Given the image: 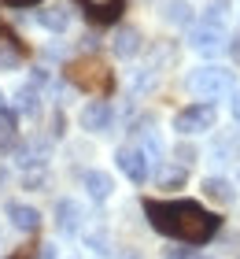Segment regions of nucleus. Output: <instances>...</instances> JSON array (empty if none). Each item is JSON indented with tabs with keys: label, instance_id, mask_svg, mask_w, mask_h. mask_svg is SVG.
Instances as JSON below:
<instances>
[{
	"label": "nucleus",
	"instance_id": "1",
	"mask_svg": "<svg viewBox=\"0 0 240 259\" xmlns=\"http://www.w3.org/2000/svg\"><path fill=\"white\" fill-rule=\"evenodd\" d=\"M144 215L155 233L181 244H207L222 230V219L196 200H144Z\"/></svg>",
	"mask_w": 240,
	"mask_h": 259
},
{
	"label": "nucleus",
	"instance_id": "2",
	"mask_svg": "<svg viewBox=\"0 0 240 259\" xmlns=\"http://www.w3.org/2000/svg\"><path fill=\"white\" fill-rule=\"evenodd\" d=\"M185 85H188V93L196 100H218V97H229L233 93V70H225V67H214V63H207V67H196L192 74L185 78Z\"/></svg>",
	"mask_w": 240,
	"mask_h": 259
},
{
	"label": "nucleus",
	"instance_id": "3",
	"mask_svg": "<svg viewBox=\"0 0 240 259\" xmlns=\"http://www.w3.org/2000/svg\"><path fill=\"white\" fill-rule=\"evenodd\" d=\"M67 78L70 85L85 89V93H96V97H104L107 89H111V70L104 67V60H96V56H81L67 67Z\"/></svg>",
	"mask_w": 240,
	"mask_h": 259
},
{
	"label": "nucleus",
	"instance_id": "4",
	"mask_svg": "<svg viewBox=\"0 0 240 259\" xmlns=\"http://www.w3.org/2000/svg\"><path fill=\"white\" fill-rule=\"evenodd\" d=\"M214 119H218V111H214V104L200 100V104H188L174 115V130L181 137H192V134H203V130H214Z\"/></svg>",
	"mask_w": 240,
	"mask_h": 259
},
{
	"label": "nucleus",
	"instance_id": "5",
	"mask_svg": "<svg viewBox=\"0 0 240 259\" xmlns=\"http://www.w3.org/2000/svg\"><path fill=\"white\" fill-rule=\"evenodd\" d=\"M188 49L196 56H222L225 49V30L222 26H211V22H192L188 26Z\"/></svg>",
	"mask_w": 240,
	"mask_h": 259
},
{
	"label": "nucleus",
	"instance_id": "6",
	"mask_svg": "<svg viewBox=\"0 0 240 259\" xmlns=\"http://www.w3.org/2000/svg\"><path fill=\"white\" fill-rule=\"evenodd\" d=\"M115 163H118V170H122L129 182H137V185L148 182V174H152V159L144 156L140 145H122L118 156H115Z\"/></svg>",
	"mask_w": 240,
	"mask_h": 259
},
{
	"label": "nucleus",
	"instance_id": "7",
	"mask_svg": "<svg viewBox=\"0 0 240 259\" xmlns=\"http://www.w3.org/2000/svg\"><path fill=\"white\" fill-rule=\"evenodd\" d=\"M78 126L89 130V134H107V130L115 126V108L111 100H89L85 108L78 115Z\"/></svg>",
	"mask_w": 240,
	"mask_h": 259
},
{
	"label": "nucleus",
	"instance_id": "8",
	"mask_svg": "<svg viewBox=\"0 0 240 259\" xmlns=\"http://www.w3.org/2000/svg\"><path fill=\"white\" fill-rule=\"evenodd\" d=\"M56 226L63 237H74V233L85 230V207L78 204V200H59L56 207Z\"/></svg>",
	"mask_w": 240,
	"mask_h": 259
},
{
	"label": "nucleus",
	"instance_id": "9",
	"mask_svg": "<svg viewBox=\"0 0 240 259\" xmlns=\"http://www.w3.org/2000/svg\"><path fill=\"white\" fill-rule=\"evenodd\" d=\"M81 8L89 11V19L92 22H118L122 19V11H126V0H78Z\"/></svg>",
	"mask_w": 240,
	"mask_h": 259
},
{
	"label": "nucleus",
	"instance_id": "10",
	"mask_svg": "<svg viewBox=\"0 0 240 259\" xmlns=\"http://www.w3.org/2000/svg\"><path fill=\"white\" fill-rule=\"evenodd\" d=\"M11 156H15V167H19V170H37V167H44L48 148L41 145V141H26V145H15V148H11Z\"/></svg>",
	"mask_w": 240,
	"mask_h": 259
},
{
	"label": "nucleus",
	"instance_id": "11",
	"mask_svg": "<svg viewBox=\"0 0 240 259\" xmlns=\"http://www.w3.org/2000/svg\"><path fill=\"white\" fill-rule=\"evenodd\" d=\"M4 211H8V222H11L19 233H33V230L41 226V211L30 207V204H15V200H11Z\"/></svg>",
	"mask_w": 240,
	"mask_h": 259
},
{
	"label": "nucleus",
	"instance_id": "12",
	"mask_svg": "<svg viewBox=\"0 0 240 259\" xmlns=\"http://www.w3.org/2000/svg\"><path fill=\"white\" fill-rule=\"evenodd\" d=\"M140 49H144V37H140L137 26H122L115 33V41H111V52L118 56V60H133Z\"/></svg>",
	"mask_w": 240,
	"mask_h": 259
},
{
	"label": "nucleus",
	"instance_id": "13",
	"mask_svg": "<svg viewBox=\"0 0 240 259\" xmlns=\"http://www.w3.org/2000/svg\"><path fill=\"white\" fill-rule=\"evenodd\" d=\"M37 26L41 30H52V33H63L70 26V8L67 4H44L37 11Z\"/></svg>",
	"mask_w": 240,
	"mask_h": 259
},
{
	"label": "nucleus",
	"instance_id": "14",
	"mask_svg": "<svg viewBox=\"0 0 240 259\" xmlns=\"http://www.w3.org/2000/svg\"><path fill=\"white\" fill-rule=\"evenodd\" d=\"M41 89L33 85V81H26V85L15 89V100H11V111H22V115H37L41 111Z\"/></svg>",
	"mask_w": 240,
	"mask_h": 259
},
{
	"label": "nucleus",
	"instance_id": "15",
	"mask_svg": "<svg viewBox=\"0 0 240 259\" xmlns=\"http://www.w3.org/2000/svg\"><path fill=\"white\" fill-rule=\"evenodd\" d=\"M203 196L207 200H214V204H233L236 200V189H233V182L229 178H203Z\"/></svg>",
	"mask_w": 240,
	"mask_h": 259
},
{
	"label": "nucleus",
	"instance_id": "16",
	"mask_svg": "<svg viewBox=\"0 0 240 259\" xmlns=\"http://www.w3.org/2000/svg\"><path fill=\"white\" fill-rule=\"evenodd\" d=\"M85 193L92 196V200H107L115 193V182H111V174H104V170H85Z\"/></svg>",
	"mask_w": 240,
	"mask_h": 259
},
{
	"label": "nucleus",
	"instance_id": "17",
	"mask_svg": "<svg viewBox=\"0 0 240 259\" xmlns=\"http://www.w3.org/2000/svg\"><path fill=\"white\" fill-rule=\"evenodd\" d=\"M163 19L170 22V26H192V4L188 0H166Z\"/></svg>",
	"mask_w": 240,
	"mask_h": 259
},
{
	"label": "nucleus",
	"instance_id": "18",
	"mask_svg": "<svg viewBox=\"0 0 240 259\" xmlns=\"http://www.w3.org/2000/svg\"><path fill=\"white\" fill-rule=\"evenodd\" d=\"M22 63V45H15V37H11L8 30H0V67L11 70Z\"/></svg>",
	"mask_w": 240,
	"mask_h": 259
},
{
	"label": "nucleus",
	"instance_id": "19",
	"mask_svg": "<svg viewBox=\"0 0 240 259\" xmlns=\"http://www.w3.org/2000/svg\"><path fill=\"white\" fill-rule=\"evenodd\" d=\"M15 148V111L4 108L0 111V152H11Z\"/></svg>",
	"mask_w": 240,
	"mask_h": 259
},
{
	"label": "nucleus",
	"instance_id": "20",
	"mask_svg": "<svg viewBox=\"0 0 240 259\" xmlns=\"http://www.w3.org/2000/svg\"><path fill=\"white\" fill-rule=\"evenodd\" d=\"M159 185H163V189H177V185H185V167H170V163H163Z\"/></svg>",
	"mask_w": 240,
	"mask_h": 259
},
{
	"label": "nucleus",
	"instance_id": "21",
	"mask_svg": "<svg viewBox=\"0 0 240 259\" xmlns=\"http://www.w3.org/2000/svg\"><path fill=\"white\" fill-rule=\"evenodd\" d=\"M225 15H229V0H211L207 11H203V22H211V26H222Z\"/></svg>",
	"mask_w": 240,
	"mask_h": 259
},
{
	"label": "nucleus",
	"instance_id": "22",
	"mask_svg": "<svg viewBox=\"0 0 240 259\" xmlns=\"http://www.w3.org/2000/svg\"><path fill=\"white\" fill-rule=\"evenodd\" d=\"M33 259H59V248H56V244H41Z\"/></svg>",
	"mask_w": 240,
	"mask_h": 259
},
{
	"label": "nucleus",
	"instance_id": "23",
	"mask_svg": "<svg viewBox=\"0 0 240 259\" xmlns=\"http://www.w3.org/2000/svg\"><path fill=\"white\" fill-rule=\"evenodd\" d=\"M225 49H229V56H233V63L240 67V33H236V37H233L229 45H225Z\"/></svg>",
	"mask_w": 240,
	"mask_h": 259
},
{
	"label": "nucleus",
	"instance_id": "24",
	"mask_svg": "<svg viewBox=\"0 0 240 259\" xmlns=\"http://www.w3.org/2000/svg\"><path fill=\"white\" fill-rule=\"evenodd\" d=\"M229 111H233V119L240 122V89H233V100H229Z\"/></svg>",
	"mask_w": 240,
	"mask_h": 259
},
{
	"label": "nucleus",
	"instance_id": "25",
	"mask_svg": "<svg viewBox=\"0 0 240 259\" xmlns=\"http://www.w3.org/2000/svg\"><path fill=\"white\" fill-rule=\"evenodd\" d=\"M4 4H11V8H37L41 0H4Z\"/></svg>",
	"mask_w": 240,
	"mask_h": 259
},
{
	"label": "nucleus",
	"instance_id": "26",
	"mask_svg": "<svg viewBox=\"0 0 240 259\" xmlns=\"http://www.w3.org/2000/svg\"><path fill=\"white\" fill-rule=\"evenodd\" d=\"M118 259H140V255H133V252H126V255H118Z\"/></svg>",
	"mask_w": 240,
	"mask_h": 259
},
{
	"label": "nucleus",
	"instance_id": "27",
	"mask_svg": "<svg viewBox=\"0 0 240 259\" xmlns=\"http://www.w3.org/2000/svg\"><path fill=\"white\" fill-rule=\"evenodd\" d=\"M4 108H8V104H4V97H0V111H4Z\"/></svg>",
	"mask_w": 240,
	"mask_h": 259
},
{
	"label": "nucleus",
	"instance_id": "28",
	"mask_svg": "<svg viewBox=\"0 0 240 259\" xmlns=\"http://www.w3.org/2000/svg\"><path fill=\"white\" fill-rule=\"evenodd\" d=\"M192 259H203V255H192Z\"/></svg>",
	"mask_w": 240,
	"mask_h": 259
},
{
	"label": "nucleus",
	"instance_id": "29",
	"mask_svg": "<svg viewBox=\"0 0 240 259\" xmlns=\"http://www.w3.org/2000/svg\"><path fill=\"white\" fill-rule=\"evenodd\" d=\"M15 259H26V255H15Z\"/></svg>",
	"mask_w": 240,
	"mask_h": 259
}]
</instances>
